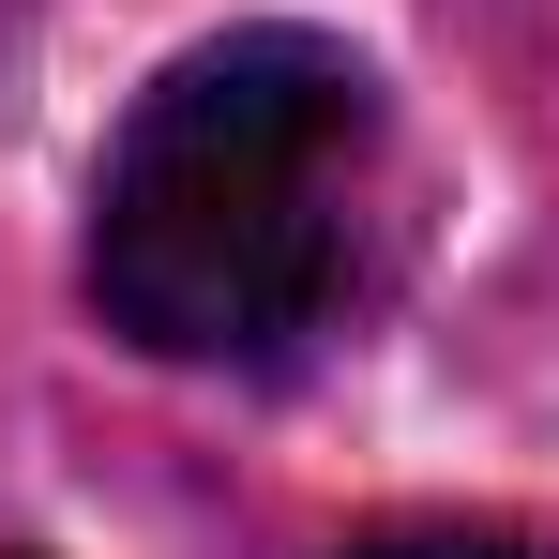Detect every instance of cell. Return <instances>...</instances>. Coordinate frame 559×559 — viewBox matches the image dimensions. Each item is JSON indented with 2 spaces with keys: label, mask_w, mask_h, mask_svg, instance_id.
Returning <instances> with one entry per match:
<instances>
[{
  "label": "cell",
  "mask_w": 559,
  "mask_h": 559,
  "mask_svg": "<svg viewBox=\"0 0 559 559\" xmlns=\"http://www.w3.org/2000/svg\"><path fill=\"white\" fill-rule=\"evenodd\" d=\"M378 212V76L318 31H227L167 61L92 197V287L167 364H273L302 348Z\"/></svg>",
  "instance_id": "1"
},
{
  "label": "cell",
  "mask_w": 559,
  "mask_h": 559,
  "mask_svg": "<svg viewBox=\"0 0 559 559\" xmlns=\"http://www.w3.org/2000/svg\"><path fill=\"white\" fill-rule=\"evenodd\" d=\"M364 559H530V545H499V530H393V545H364Z\"/></svg>",
  "instance_id": "2"
}]
</instances>
